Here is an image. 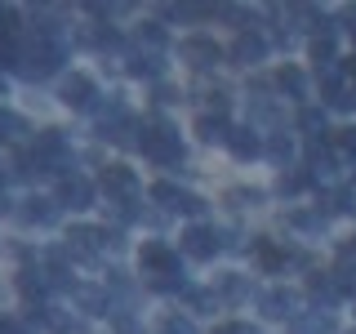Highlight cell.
<instances>
[{"label":"cell","mask_w":356,"mask_h":334,"mask_svg":"<svg viewBox=\"0 0 356 334\" xmlns=\"http://www.w3.org/2000/svg\"><path fill=\"white\" fill-rule=\"evenodd\" d=\"M63 63H67V45L63 40H36V36H31L27 45H22L18 76H22V81H49Z\"/></svg>","instance_id":"6da1fadb"},{"label":"cell","mask_w":356,"mask_h":334,"mask_svg":"<svg viewBox=\"0 0 356 334\" xmlns=\"http://www.w3.org/2000/svg\"><path fill=\"white\" fill-rule=\"evenodd\" d=\"M183 254H187V259H200V263L214 259V254H218V232L214 228H200V223H196V228H187L183 232Z\"/></svg>","instance_id":"30bf717a"},{"label":"cell","mask_w":356,"mask_h":334,"mask_svg":"<svg viewBox=\"0 0 356 334\" xmlns=\"http://www.w3.org/2000/svg\"><path fill=\"white\" fill-rule=\"evenodd\" d=\"M143 276L147 281H156V276H183L178 272V254L161 241H147L143 245Z\"/></svg>","instance_id":"5b68a950"},{"label":"cell","mask_w":356,"mask_h":334,"mask_svg":"<svg viewBox=\"0 0 356 334\" xmlns=\"http://www.w3.org/2000/svg\"><path fill=\"white\" fill-rule=\"evenodd\" d=\"M254 254H259V263H263V267H272V272L289 263V254H285V250H276L272 241H259V245H254Z\"/></svg>","instance_id":"484cf974"},{"label":"cell","mask_w":356,"mask_h":334,"mask_svg":"<svg viewBox=\"0 0 356 334\" xmlns=\"http://www.w3.org/2000/svg\"><path fill=\"white\" fill-rule=\"evenodd\" d=\"M276 85H281L285 94L294 98V103H303V98H307V76L298 72L294 63H285V67H281V76H276Z\"/></svg>","instance_id":"ac0fdd59"},{"label":"cell","mask_w":356,"mask_h":334,"mask_svg":"<svg viewBox=\"0 0 356 334\" xmlns=\"http://www.w3.org/2000/svg\"><path fill=\"white\" fill-rule=\"evenodd\" d=\"M58 205L67 209H89L94 205V183L85 174H63L58 178Z\"/></svg>","instance_id":"8992f818"},{"label":"cell","mask_w":356,"mask_h":334,"mask_svg":"<svg viewBox=\"0 0 356 334\" xmlns=\"http://www.w3.org/2000/svg\"><path fill=\"white\" fill-rule=\"evenodd\" d=\"M267 156H272L281 170H289V161H294V138H289V134H272V143H267Z\"/></svg>","instance_id":"44dd1931"},{"label":"cell","mask_w":356,"mask_h":334,"mask_svg":"<svg viewBox=\"0 0 356 334\" xmlns=\"http://www.w3.org/2000/svg\"><path fill=\"white\" fill-rule=\"evenodd\" d=\"M289 228H298V232H321L325 228V214H307V209H294V214H289Z\"/></svg>","instance_id":"f1b7e54d"},{"label":"cell","mask_w":356,"mask_h":334,"mask_svg":"<svg viewBox=\"0 0 356 334\" xmlns=\"http://www.w3.org/2000/svg\"><path fill=\"white\" fill-rule=\"evenodd\" d=\"M161 334H196V326L187 317H165L161 321Z\"/></svg>","instance_id":"e575fe53"},{"label":"cell","mask_w":356,"mask_h":334,"mask_svg":"<svg viewBox=\"0 0 356 334\" xmlns=\"http://www.w3.org/2000/svg\"><path fill=\"white\" fill-rule=\"evenodd\" d=\"M178 294L187 299V308H192V312H209V308L218 303V299L209 294V289H187V285H183V289H178Z\"/></svg>","instance_id":"4dcf8cb0"},{"label":"cell","mask_w":356,"mask_h":334,"mask_svg":"<svg viewBox=\"0 0 356 334\" xmlns=\"http://www.w3.org/2000/svg\"><path fill=\"white\" fill-rule=\"evenodd\" d=\"M174 98H178V94H174L170 85H156V103H174Z\"/></svg>","instance_id":"60d3db41"},{"label":"cell","mask_w":356,"mask_h":334,"mask_svg":"<svg viewBox=\"0 0 356 334\" xmlns=\"http://www.w3.org/2000/svg\"><path fill=\"white\" fill-rule=\"evenodd\" d=\"M72 294H76V303H81L89 317H111V299H107V289H94V285H72Z\"/></svg>","instance_id":"2e32d148"},{"label":"cell","mask_w":356,"mask_h":334,"mask_svg":"<svg viewBox=\"0 0 356 334\" xmlns=\"http://www.w3.org/2000/svg\"><path fill=\"white\" fill-rule=\"evenodd\" d=\"M214 334H263L259 326H245V321H227V326H218Z\"/></svg>","instance_id":"ab89813d"},{"label":"cell","mask_w":356,"mask_h":334,"mask_svg":"<svg viewBox=\"0 0 356 334\" xmlns=\"http://www.w3.org/2000/svg\"><path fill=\"white\" fill-rule=\"evenodd\" d=\"M227 200H236V205H259L263 192H259V187H236V192H232Z\"/></svg>","instance_id":"74e56055"},{"label":"cell","mask_w":356,"mask_h":334,"mask_svg":"<svg viewBox=\"0 0 356 334\" xmlns=\"http://www.w3.org/2000/svg\"><path fill=\"white\" fill-rule=\"evenodd\" d=\"M44 285H49V281H44V272H40V267H22V272H18V289H22V294H27V299H40L44 294Z\"/></svg>","instance_id":"ffe728a7"},{"label":"cell","mask_w":356,"mask_h":334,"mask_svg":"<svg viewBox=\"0 0 356 334\" xmlns=\"http://www.w3.org/2000/svg\"><path fill=\"white\" fill-rule=\"evenodd\" d=\"M298 125H303V129L312 134V138H316V134H325V111H316V107H303Z\"/></svg>","instance_id":"d6a6232c"},{"label":"cell","mask_w":356,"mask_h":334,"mask_svg":"<svg viewBox=\"0 0 356 334\" xmlns=\"http://www.w3.org/2000/svg\"><path fill=\"white\" fill-rule=\"evenodd\" d=\"M330 148L339 152V156H356V129H334Z\"/></svg>","instance_id":"1f68e13d"},{"label":"cell","mask_w":356,"mask_h":334,"mask_svg":"<svg viewBox=\"0 0 356 334\" xmlns=\"http://www.w3.org/2000/svg\"><path fill=\"white\" fill-rule=\"evenodd\" d=\"M312 294L325 299V303H334V299H339V285H334V276H312Z\"/></svg>","instance_id":"836d02e7"},{"label":"cell","mask_w":356,"mask_h":334,"mask_svg":"<svg viewBox=\"0 0 356 334\" xmlns=\"http://www.w3.org/2000/svg\"><path fill=\"white\" fill-rule=\"evenodd\" d=\"M103 192H107L111 205L134 200V196H138V178H134V170H125V165H107V170H103Z\"/></svg>","instance_id":"52a82bcc"},{"label":"cell","mask_w":356,"mask_h":334,"mask_svg":"<svg viewBox=\"0 0 356 334\" xmlns=\"http://www.w3.org/2000/svg\"><path fill=\"white\" fill-rule=\"evenodd\" d=\"M165 40H170V36H165V27H161V22H143L138 45H147L152 54H161V49H165Z\"/></svg>","instance_id":"4316f807"},{"label":"cell","mask_w":356,"mask_h":334,"mask_svg":"<svg viewBox=\"0 0 356 334\" xmlns=\"http://www.w3.org/2000/svg\"><path fill=\"white\" fill-rule=\"evenodd\" d=\"M22 134H27V120L0 107V143H14V138H22Z\"/></svg>","instance_id":"d4e9b609"},{"label":"cell","mask_w":356,"mask_h":334,"mask_svg":"<svg viewBox=\"0 0 356 334\" xmlns=\"http://www.w3.org/2000/svg\"><path fill=\"white\" fill-rule=\"evenodd\" d=\"M18 36V14L14 9H0V40H14Z\"/></svg>","instance_id":"8d00e7d4"},{"label":"cell","mask_w":356,"mask_h":334,"mask_svg":"<svg viewBox=\"0 0 356 334\" xmlns=\"http://www.w3.org/2000/svg\"><path fill=\"white\" fill-rule=\"evenodd\" d=\"M18 214H22V223H31V228H54V223H58V200H49V196H27Z\"/></svg>","instance_id":"8fae6325"},{"label":"cell","mask_w":356,"mask_h":334,"mask_svg":"<svg viewBox=\"0 0 356 334\" xmlns=\"http://www.w3.org/2000/svg\"><path fill=\"white\" fill-rule=\"evenodd\" d=\"M63 250L72 254V259H98V254H103V228H85V223L72 228Z\"/></svg>","instance_id":"ba28073f"},{"label":"cell","mask_w":356,"mask_h":334,"mask_svg":"<svg viewBox=\"0 0 356 334\" xmlns=\"http://www.w3.org/2000/svg\"><path fill=\"white\" fill-rule=\"evenodd\" d=\"M312 63H316V72H321V67H334V36H316V40H312Z\"/></svg>","instance_id":"83f0119b"},{"label":"cell","mask_w":356,"mask_h":334,"mask_svg":"<svg viewBox=\"0 0 356 334\" xmlns=\"http://www.w3.org/2000/svg\"><path fill=\"white\" fill-rule=\"evenodd\" d=\"M58 98H63L67 107L85 111V107H94V98H98V85L89 81L85 72H72V76H67V81H63V89H58Z\"/></svg>","instance_id":"9c48e42d"},{"label":"cell","mask_w":356,"mask_h":334,"mask_svg":"<svg viewBox=\"0 0 356 334\" xmlns=\"http://www.w3.org/2000/svg\"><path fill=\"white\" fill-rule=\"evenodd\" d=\"M129 72H134V76H147V81H156V76L165 72V54H152V49L143 54V49H134V54H129Z\"/></svg>","instance_id":"e0dca14e"},{"label":"cell","mask_w":356,"mask_h":334,"mask_svg":"<svg viewBox=\"0 0 356 334\" xmlns=\"http://www.w3.org/2000/svg\"><path fill=\"white\" fill-rule=\"evenodd\" d=\"M5 209H9V196H5V192H0V214H5Z\"/></svg>","instance_id":"b9f144b4"},{"label":"cell","mask_w":356,"mask_h":334,"mask_svg":"<svg viewBox=\"0 0 356 334\" xmlns=\"http://www.w3.org/2000/svg\"><path fill=\"white\" fill-rule=\"evenodd\" d=\"M307 183H312V174H303V170H281V178H276V192H281V196H298Z\"/></svg>","instance_id":"cb8c5ba5"},{"label":"cell","mask_w":356,"mask_h":334,"mask_svg":"<svg viewBox=\"0 0 356 334\" xmlns=\"http://www.w3.org/2000/svg\"><path fill=\"white\" fill-rule=\"evenodd\" d=\"M218 294L227 299V303H245V299H250V281L232 272V276H222V281H218Z\"/></svg>","instance_id":"7402d4cb"},{"label":"cell","mask_w":356,"mask_h":334,"mask_svg":"<svg viewBox=\"0 0 356 334\" xmlns=\"http://www.w3.org/2000/svg\"><path fill=\"white\" fill-rule=\"evenodd\" d=\"M170 14H174L178 22H205V18H209V9H196V5H178V9H170Z\"/></svg>","instance_id":"d590c367"},{"label":"cell","mask_w":356,"mask_h":334,"mask_svg":"<svg viewBox=\"0 0 356 334\" xmlns=\"http://www.w3.org/2000/svg\"><path fill=\"white\" fill-rule=\"evenodd\" d=\"M259 308H263V317H272V321L298 317V312H294V294H289V289H267V294L259 299Z\"/></svg>","instance_id":"9a60e30c"},{"label":"cell","mask_w":356,"mask_h":334,"mask_svg":"<svg viewBox=\"0 0 356 334\" xmlns=\"http://www.w3.org/2000/svg\"><path fill=\"white\" fill-rule=\"evenodd\" d=\"M339 330V321H334V312H303V317H289V334H334Z\"/></svg>","instance_id":"4fadbf2b"},{"label":"cell","mask_w":356,"mask_h":334,"mask_svg":"<svg viewBox=\"0 0 356 334\" xmlns=\"http://www.w3.org/2000/svg\"><path fill=\"white\" fill-rule=\"evenodd\" d=\"M152 289H161V294H178V289H183V276H156Z\"/></svg>","instance_id":"f35d334b"},{"label":"cell","mask_w":356,"mask_h":334,"mask_svg":"<svg viewBox=\"0 0 356 334\" xmlns=\"http://www.w3.org/2000/svg\"><path fill=\"white\" fill-rule=\"evenodd\" d=\"M263 54H267V40L259 36V31H241L236 45H232V63H241V67H254V63H263Z\"/></svg>","instance_id":"7c38bea8"},{"label":"cell","mask_w":356,"mask_h":334,"mask_svg":"<svg viewBox=\"0 0 356 334\" xmlns=\"http://www.w3.org/2000/svg\"><path fill=\"white\" fill-rule=\"evenodd\" d=\"M227 152L236 161H254V156H263V143L250 125H241V129H227Z\"/></svg>","instance_id":"5bb4252c"},{"label":"cell","mask_w":356,"mask_h":334,"mask_svg":"<svg viewBox=\"0 0 356 334\" xmlns=\"http://www.w3.org/2000/svg\"><path fill=\"white\" fill-rule=\"evenodd\" d=\"M334 285H339V294H356V263L343 259L339 272H334Z\"/></svg>","instance_id":"f546056e"},{"label":"cell","mask_w":356,"mask_h":334,"mask_svg":"<svg viewBox=\"0 0 356 334\" xmlns=\"http://www.w3.org/2000/svg\"><path fill=\"white\" fill-rule=\"evenodd\" d=\"M196 134L205 143H227V120H222V116H200L196 120Z\"/></svg>","instance_id":"603a6c76"},{"label":"cell","mask_w":356,"mask_h":334,"mask_svg":"<svg viewBox=\"0 0 356 334\" xmlns=\"http://www.w3.org/2000/svg\"><path fill=\"white\" fill-rule=\"evenodd\" d=\"M152 200H161L165 209H178V214H192V218L205 214V200H200L196 192H187V187H174V183H156Z\"/></svg>","instance_id":"3957f363"},{"label":"cell","mask_w":356,"mask_h":334,"mask_svg":"<svg viewBox=\"0 0 356 334\" xmlns=\"http://www.w3.org/2000/svg\"><path fill=\"white\" fill-rule=\"evenodd\" d=\"M178 58H183L187 67H196V72H209V67L222 63V49L209 36H187L183 45H178Z\"/></svg>","instance_id":"277c9868"},{"label":"cell","mask_w":356,"mask_h":334,"mask_svg":"<svg viewBox=\"0 0 356 334\" xmlns=\"http://www.w3.org/2000/svg\"><path fill=\"white\" fill-rule=\"evenodd\" d=\"M36 317L49 326L54 334H72L76 330V321H72V312H63V308H36Z\"/></svg>","instance_id":"d6986e66"},{"label":"cell","mask_w":356,"mask_h":334,"mask_svg":"<svg viewBox=\"0 0 356 334\" xmlns=\"http://www.w3.org/2000/svg\"><path fill=\"white\" fill-rule=\"evenodd\" d=\"M352 334H356V330H352Z\"/></svg>","instance_id":"7bdbcfd3"},{"label":"cell","mask_w":356,"mask_h":334,"mask_svg":"<svg viewBox=\"0 0 356 334\" xmlns=\"http://www.w3.org/2000/svg\"><path fill=\"white\" fill-rule=\"evenodd\" d=\"M138 134H143V138H138L143 156H152L156 165H170V170H178V165H183V143H178V129H174V125L152 120V125H143Z\"/></svg>","instance_id":"7a4b0ae2"}]
</instances>
